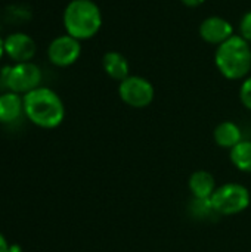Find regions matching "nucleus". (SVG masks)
I'll return each mask as SVG.
<instances>
[{"instance_id": "obj_6", "label": "nucleus", "mask_w": 251, "mask_h": 252, "mask_svg": "<svg viewBox=\"0 0 251 252\" xmlns=\"http://www.w3.org/2000/svg\"><path fill=\"white\" fill-rule=\"evenodd\" d=\"M118 96L130 108L142 109L152 103L155 97V89L148 78L141 75H129L120 81Z\"/></svg>"}, {"instance_id": "obj_16", "label": "nucleus", "mask_w": 251, "mask_h": 252, "mask_svg": "<svg viewBox=\"0 0 251 252\" xmlns=\"http://www.w3.org/2000/svg\"><path fill=\"white\" fill-rule=\"evenodd\" d=\"M240 35L246 41L251 43V10L246 12L240 21Z\"/></svg>"}, {"instance_id": "obj_8", "label": "nucleus", "mask_w": 251, "mask_h": 252, "mask_svg": "<svg viewBox=\"0 0 251 252\" xmlns=\"http://www.w3.org/2000/svg\"><path fill=\"white\" fill-rule=\"evenodd\" d=\"M198 34L200 37L213 46H219L223 41H226L228 38H231L232 35H235L234 32V25L222 18V16H209L206 18L198 28Z\"/></svg>"}, {"instance_id": "obj_5", "label": "nucleus", "mask_w": 251, "mask_h": 252, "mask_svg": "<svg viewBox=\"0 0 251 252\" xmlns=\"http://www.w3.org/2000/svg\"><path fill=\"white\" fill-rule=\"evenodd\" d=\"M4 84L13 93H30L31 90L40 87L43 74L41 69L33 62H21L13 66H7L3 71Z\"/></svg>"}, {"instance_id": "obj_4", "label": "nucleus", "mask_w": 251, "mask_h": 252, "mask_svg": "<svg viewBox=\"0 0 251 252\" xmlns=\"http://www.w3.org/2000/svg\"><path fill=\"white\" fill-rule=\"evenodd\" d=\"M212 207L219 216H235L249 208L250 190L240 183H226L216 188L210 198Z\"/></svg>"}, {"instance_id": "obj_1", "label": "nucleus", "mask_w": 251, "mask_h": 252, "mask_svg": "<svg viewBox=\"0 0 251 252\" xmlns=\"http://www.w3.org/2000/svg\"><path fill=\"white\" fill-rule=\"evenodd\" d=\"M24 112L28 120L41 128L61 126L65 117V106L56 92L49 87H37L24 94Z\"/></svg>"}, {"instance_id": "obj_10", "label": "nucleus", "mask_w": 251, "mask_h": 252, "mask_svg": "<svg viewBox=\"0 0 251 252\" xmlns=\"http://www.w3.org/2000/svg\"><path fill=\"white\" fill-rule=\"evenodd\" d=\"M188 186H189V190H191L194 199H201V201L210 199L217 188L215 176L206 170H198V171L192 173L189 177Z\"/></svg>"}, {"instance_id": "obj_7", "label": "nucleus", "mask_w": 251, "mask_h": 252, "mask_svg": "<svg viewBox=\"0 0 251 252\" xmlns=\"http://www.w3.org/2000/svg\"><path fill=\"white\" fill-rule=\"evenodd\" d=\"M81 55V44L80 40L64 34L53 38L47 47V58L52 65L59 68L71 66L78 61Z\"/></svg>"}, {"instance_id": "obj_18", "label": "nucleus", "mask_w": 251, "mask_h": 252, "mask_svg": "<svg viewBox=\"0 0 251 252\" xmlns=\"http://www.w3.org/2000/svg\"><path fill=\"white\" fill-rule=\"evenodd\" d=\"M0 252H10L9 247H7V242L4 239V236L0 233Z\"/></svg>"}, {"instance_id": "obj_11", "label": "nucleus", "mask_w": 251, "mask_h": 252, "mask_svg": "<svg viewBox=\"0 0 251 252\" xmlns=\"http://www.w3.org/2000/svg\"><path fill=\"white\" fill-rule=\"evenodd\" d=\"M102 68L105 74L115 80V81H123L130 75V63L127 58L115 50L107 52L102 58Z\"/></svg>"}, {"instance_id": "obj_19", "label": "nucleus", "mask_w": 251, "mask_h": 252, "mask_svg": "<svg viewBox=\"0 0 251 252\" xmlns=\"http://www.w3.org/2000/svg\"><path fill=\"white\" fill-rule=\"evenodd\" d=\"M3 55H4V40L0 37V59L3 58Z\"/></svg>"}, {"instance_id": "obj_15", "label": "nucleus", "mask_w": 251, "mask_h": 252, "mask_svg": "<svg viewBox=\"0 0 251 252\" xmlns=\"http://www.w3.org/2000/svg\"><path fill=\"white\" fill-rule=\"evenodd\" d=\"M240 100L244 108L251 111V75L243 80V84L240 87Z\"/></svg>"}, {"instance_id": "obj_9", "label": "nucleus", "mask_w": 251, "mask_h": 252, "mask_svg": "<svg viewBox=\"0 0 251 252\" xmlns=\"http://www.w3.org/2000/svg\"><path fill=\"white\" fill-rule=\"evenodd\" d=\"M36 50V41L25 32H12L4 38V53L16 63L31 62Z\"/></svg>"}, {"instance_id": "obj_12", "label": "nucleus", "mask_w": 251, "mask_h": 252, "mask_svg": "<svg viewBox=\"0 0 251 252\" xmlns=\"http://www.w3.org/2000/svg\"><path fill=\"white\" fill-rule=\"evenodd\" d=\"M215 142L223 149H232L243 140V131L234 121H223L220 123L213 133Z\"/></svg>"}, {"instance_id": "obj_14", "label": "nucleus", "mask_w": 251, "mask_h": 252, "mask_svg": "<svg viewBox=\"0 0 251 252\" xmlns=\"http://www.w3.org/2000/svg\"><path fill=\"white\" fill-rule=\"evenodd\" d=\"M232 164L243 173H251V140H241L229 152Z\"/></svg>"}, {"instance_id": "obj_13", "label": "nucleus", "mask_w": 251, "mask_h": 252, "mask_svg": "<svg viewBox=\"0 0 251 252\" xmlns=\"http://www.w3.org/2000/svg\"><path fill=\"white\" fill-rule=\"evenodd\" d=\"M24 112V99L13 92L0 96V123H13Z\"/></svg>"}, {"instance_id": "obj_17", "label": "nucleus", "mask_w": 251, "mask_h": 252, "mask_svg": "<svg viewBox=\"0 0 251 252\" xmlns=\"http://www.w3.org/2000/svg\"><path fill=\"white\" fill-rule=\"evenodd\" d=\"M182 4H185L186 7H198L201 6L206 0H180Z\"/></svg>"}, {"instance_id": "obj_3", "label": "nucleus", "mask_w": 251, "mask_h": 252, "mask_svg": "<svg viewBox=\"0 0 251 252\" xmlns=\"http://www.w3.org/2000/svg\"><path fill=\"white\" fill-rule=\"evenodd\" d=\"M64 28L77 40L93 38L102 27V12L93 0H71L62 15Z\"/></svg>"}, {"instance_id": "obj_2", "label": "nucleus", "mask_w": 251, "mask_h": 252, "mask_svg": "<svg viewBox=\"0 0 251 252\" xmlns=\"http://www.w3.org/2000/svg\"><path fill=\"white\" fill-rule=\"evenodd\" d=\"M217 71L231 81L244 80L251 71V46L240 34L232 35L215 50Z\"/></svg>"}]
</instances>
